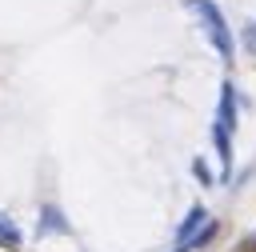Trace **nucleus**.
I'll return each mask as SVG.
<instances>
[{
  "mask_svg": "<svg viewBox=\"0 0 256 252\" xmlns=\"http://www.w3.org/2000/svg\"><path fill=\"white\" fill-rule=\"evenodd\" d=\"M232 132H236V88L224 80L220 88V108H216V124H212V140H216V156L224 176L232 172Z\"/></svg>",
  "mask_w": 256,
  "mask_h": 252,
  "instance_id": "f257e3e1",
  "label": "nucleus"
},
{
  "mask_svg": "<svg viewBox=\"0 0 256 252\" xmlns=\"http://www.w3.org/2000/svg\"><path fill=\"white\" fill-rule=\"evenodd\" d=\"M188 4H192V12L200 16V24H204V32H208L212 48L220 52V60H232L236 44H232V32H228V20H224V12H220L212 0H188Z\"/></svg>",
  "mask_w": 256,
  "mask_h": 252,
  "instance_id": "f03ea898",
  "label": "nucleus"
},
{
  "mask_svg": "<svg viewBox=\"0 0 256 252\" xmlns=\"http://www.w3.org/2000/svg\"><path fill=\"white\" fill-rule=\"evenodd\" d=\"M208 224V212H204V204H196V208H188V216H184V224L176 228V244H184L188 236H196L200 228Z\"/></svg>",
  "mask_w": 256,
  "mask_h": 252,
  "instance_id": "7ed1b4c3",
  "label": "nucleus"
},
{
  "mask_svg": "<svg viewBox=\"0 0 256 252\" xmlns=\"http://www.w3.org/2000/svg\"><path fill=\"white\" fill-rule=\"evenodd\" d=\"M40 232H68V220H64V212L48 204V208L40 212Z\"/></svg>",
  "mask_w": 256,
  "mask_h": 252,
  "instance_id": "20e7f679",
  "label": "nucleus"
},
{
  "mask_svg": "<svg viewBox=\"0 0 256 252\" xmlns=\"http://www.w3.org/2000/svg\"><path fill=\"white\" fill-rule=\"evenodd\" d=\"M16 244H20V228L8 216H0V248H16Z\"/></svg>",
  "mask_w": 256,
  "mask_h": 252,
  "instance_id": "39448f33",
  "label": "nucleus"
},
{
  "mask_svg": "<svg viewBox=\"0 0 256 252\" xmlns=\"http://www.w3.org/2000/svg\"><path fill=\"white\" fill-rule=\"evenodd\" d=\"M244 44H248V52H256V20L244 24Z\"/></svg>",
  "mask_w": 256,
  "mask_h": 252,
  "instance_id": "423d86ee",
  "label": "nucleus"
}]
</instances>
